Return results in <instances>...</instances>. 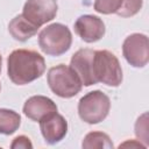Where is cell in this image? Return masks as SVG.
Instances as JSON below:
<instances>
[{"label":"cell","instance_id":"1","mask_svg":"<svg viewBox=\"0 0 149 149\" xmlns=\"http://www.w3.org/2000/svg\"><path fill=\"white\" fill-rule=\"evenodd\" d=\"M45 71V61L37 51L17 49L7 58V74L16 85L29 84Z\"/></svg>","mask_w":149,"mask_h":149},{"label":"cell","instance_id":"2","mask_svg":"<svg viewBox=\"0 0 149 149\" xmlns=\"http://www.w3.org/2000/svg\"><path fill=\"white\" fill-rule=\"evenodd\" d=\"M72 44L70 29L62 23H51L38 34V47L49 56H61L65 54Z\"/></svg>","mask_w":149,"mask_h":149},{"label":"cell","instance_id":"3","mask_svg":"<svg viewBox=\"0 0 149 149\" xmlns=\"http://www.w3.org/2000/svg\"><path fill=\"white\" fill-rule=\"evenodd\" d=\"M93 77L97 83L118 87L122 83V69L118 57L108 50H95L93 55Z\"/></svg>","mask_w":149,"mask_h":149},{"label":"cell","instance_id":"4","mask_svg":"<svg viewBox=\"0 0 149 149\" xmlns=\"http://www.w3.org/2000/svg\"><path fill=\"white\" fill-rule=\"evenodd\" d=\"M50 90L61 98H72L77 95L83 87V84L77 73L68 65L59 64L51 68L47 76Z\"/></svg>","mask_w":149,"mask_h":149},{"label":"cell","instance_id":"5","mask_svg":"<svg viewBox=\"0 0 149 149\" xmlns=\"http://www.w3.org/2000/svg\"><path fill=\"white\" fill-rule=\"evenodd\" d=\"M111 109V100L107 94L95 90L86 93L78 102L79 118L90 125L104 121Z\"/></svg>","mask_w":149,"mask_h":149},{"label":"cell","instance_id":"6","mask_svg":"<svg viewBox=\"0 0 149 149\" xmlns=\"http://www.w3.org/2000/svg\"><path fill=\"white\" fill-rule=\"evenodd\" d=\"M125 59L134 68H144L149 61V40L147 35L134 33L127 36L122 44Z\"/></svg>","mask_w":149,"mask_h":149},{"label":"cell","instance_id":"7","mask_svg":"<svg viewBox=\"0 0 149 149\" xmlns=\"http://www.w3.org/2000/svg\"><path fill=\"white\" fill-rule=\"evenodd\" d=\"M58 5L56 0H27L22 15L30 23L40 28L56 17Z\"/></svg>","mask_w":149,"mask_h":149},{"label":"cell","instance_id":"8","mask_svg":"<svg viewBox=\"0 0 149 149\" xmlns=\"http://www.w3.org/2000/svg\"><path fill=\"white\" fill-rule=\"evenodd\" d=\"M73 27L76 34L86 43H93L101 40L106 31L102 20L91 14L79 16L76 20Z\"/></svg>","mask_w":149,"mask_h":149},{"label":"cell","instance_id":"9","mask_svg":"<svg viewBox=\"0 0 149 149\" xmlns=\"http://www.w3.org/2000/svg\"><path fill=\"white\" fill-rule=\"evenodd\" d=\"M95 50L79 49L71 57L70 68L77 73L84 86H91L97 84L93 77V55Z\"/></svg>","mask_w":149,"mask_h":149},{"label":"cell","instance_id":"10","mask_svg":"<svg viewBox=\"0 0 149 149\" xmlns=\"http://www.w3.org/2000/svg\"><path fill=\"white\" fill-rule=\"evenodd\" d=\"M40 129L47 143L56 144L65 137L68 133V121L56 112L40 121Z\"/></svg>","mask_w":149,"mask_h":149},{"label":"cell","instance_id":"11","mask_svg":"<svg viewBox=\"0 0 149 149\" xmlns=\"http://www.w3.org/2000/svg\"><path fill=\"white\" fill-rule=\"evenodd\" d=\"M23 114L33 121H41L43 118L57 112V105L48 97L33 95L23 105Z\"/></svg>","mask_w":149,"mask_h":149},{"label":"cell","instance_id":"12","mask_svg":"<svg viewBox=\"0 0 149 149\" xmlns=\"http://www.w3.org/2000/svg\"><path fill=\"white\" fill-rule=\"evenodd\" d=\"M38 28L30 23L28 20L23 17L22 14L15 16L8 24V31L12 35V37L16 41L24 42L33 37L37 33Z\"/></svg>","mask_w":149,"mask_h":149},{"label":"cell","instance_id":"13","mask_svg":"<svg viewBox=\"0 0 149 149\" xmlns=\"http://www.w3.org/2000/svg\"><path fill=\"white\" fill-rule=\"evenodd\" d=\"M21 125V116L17 112L7 108H0V134L12 135Z\"/></svg>","mask_w":149,"mask_h":149},{"label":"cell","instance_id":"14","mask_svg":"<svg viewBox=\"0 0 149 149\" xmlns=\"http://www.w3.org/2000/svg\"><path fill=\"white\" fill-rule=\"evenodd\" d=\"M81 147L85 149H92V148H105V149H113L114 144L111 140V137L102 132H91L85 135Z\"/></svg>","mask_w":149,"mask_h":149},{"label":"cell","instance_id":"15","mask_svg":"<svg viewBox=\"0 0 149 149\" xmlns=\"http://www.w3.org/2000/svg\"><path fill=\"white\" fill-rule=\"evenodd\" d=\"M143 5V0H122L120 9L115 13L121 17H130L136 15Z\"/></svg>","mask_w":149,"mask_h":149},{"label":"cell","instance_id":"16","mask_svg":"<svg viewBox=\"0 0 149 149\" xmlns=\"http://www.w3.org/2000/svg\"><path fill=\"white\" fill-rule=\"evenodd\" d=\"M122 5V0H94V10L100 14L116 13Z\"/></svg>","mask_w":149,"mask_h":149},{"label":"cell","instance_id":"17","mask_svg":"<svg viewBox=\"0 0 149 149\" xmlns=\"http://www.w3.org/2000/svg\"><path fill=\"white\" fill-rule=\"evenodd\" d=\"M135 135L140 142H144V146L148 147V113H143L137 118L135 122Z\"/></svg>","mask_w":149,"mask_h":149},{"label":"cell","instance_id":"18","mask_svg":"<svg viewBox=\"0 0 149 149\" xmlns=\"http://www.w3.org/2000/svg\"><path fill=\"white\" fill-rule=\"evenodd\" d=\"M10 148L12 149H19V148H22V149H31L33 148V143L30 141L29 137L24 136V135H20V136H16L13 142L10 143Z\"/></svg>","mask_w":149,"mask_h":149},{"label":"cell","instance_id":"19","mask_svg":"<svg viewBox=\"0 0 149 149\" xmlns=\"http://www.w3.org/2000/svg\"><path fill=\"white\" fill-rule=\"evenodd\" d=\"M127 146H130V147H142V148H147L144 144H142L140 141L139 142H134V141H126L125 143L120 144V148L121 147H127Z\"/></svg>","mask_w":149,"mask_h":149},{"label":"cell","instance_id":"20","mask_svg":"<svg viewBox=\"0 0 149 149\" xmlns=\"http://www.w3.org/2000/svg\"><path fill=\"white\" fill-rule=\"evenodd\" d=\"M1 63H2V58H1V55H0V71H1Z\"/></svg>","mask_w":149,"mask_h":149},{"label":"cell","instance_id":"21","mask_svg":"<svg viewBox=\"0 0 149 149\" xmlns=\"http://www.w3.org/2000/svg\"><path fill=\"white\" fill-rule=\"evenodd\" d=\"M0 90H1V84H0Z\"/></svg>","mask_w":149,"mask_h":149}]
</instances>
